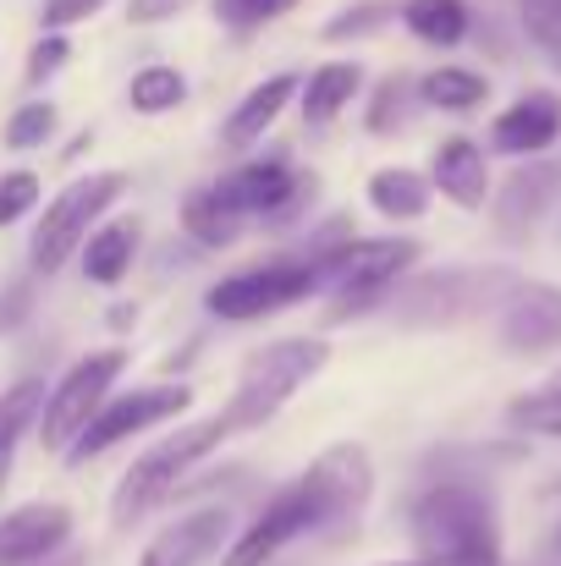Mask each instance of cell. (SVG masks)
I'll use <instances>...</instances> for the list:
<instances>
[{"mask_svg":"<svg viewBox=\"0 0 561 566\" xmlns=\"http://www.w3.org/2000/svg\"><path fill=\"white\" fill-rule=\"evenodd\" d=\"M407 534L418 545V562L501 566V517L479 484L440 479V484L418 490L407 506Z\"/></svg>","mask_w":561,"mask_h":566,"instance_id":"obj_1","label":"cell"},{"mask_svg":"<svg viewBox=\"0 0 561 566\" xmlns=\"http://www.w3.org/2000/svg\"><path fill=\"white\" fill-rule=\"evenodd\" d=\"M331 364V342L325 336H281L270 347H259L248 364H242V379L220 412V423L237 434V429H264L309 379Z\"/></svg>","mask_w":561,"mask_h":566,"instance_id":"obj_2","label":"cell"},{"mask_svg":"<svg viewBox=\"0 0 561 566\" xmlns=\"http://www.w3.org/2000/svg\"><path fill=\"white\" fill-rule=\"evenodd\" d=\"M231 429L220 423V418H198V423H183L177 434H166L160 446H149L127 473H122V484H116V495H111V523L116 528H133V523H144L155 506H166L177 490H183V479L209 457V451H220V440H226Z\"/></svg>","mask_w":561,"mask_h":566,"instance_id":"obj_3","label":"cell"},{"mask_svg":"<svg viewBox=\"0 0 561 566\" xmlns=\"http://www.w3.org/2000/svg\"><path fill=\"white\" fill-rule=\"evenodd\" d=\"M413 264H418L413 237H353L336 253H325L314 275H320V292H331V319H347L380 297H391Z\"/></svg>","mask_w":561,"mask_h":566,"instance_id":"obj_4","label":"cell"},{"mask_svg":"<svg viewBox=\"0 0 561 566\" xmlns=\"http://www.w3.org/2000/svg\"><path fill=\"white\" fill-rule=\"evenodd\" d=\"M512 286V270H435L402 281L391 292V314L402 325H457L479 308H501Z\"/></svg>","mask_w":561,"mask_h":566,"instance_id":"obj_5","label":"cell"},{"mask_svg":"<svg viewBox=\"0 0 561 566\" xmlns=\"http://www.w3.org/2000/svg\"><path fill=\"white\" fill-rule=\"evenodd\" d=\"M122 188H127L122 171H94V177H77L72 188L55 192V198L44 203L39 226H33V242H28L33 270H39V275H55V270L72 259V248H83V242L94 237L100 214L122 198Z\"/></svg>","mask_w":561,"mask_h":566,"instance_id":"obj_6","label":"cell"},{"mask_svg":"<svg viewBox=\"0 0 561 566\" xmlns=\"http://www.w3.org/2000/svg\"><path fill=\"white\" fill-rule=\"evenodd\" d=\"M320 528H336V517H331L325 495L314 490V479L298 473V479L281 484V490L264 501V512L231 539V551L220 556V566H270L287 545H298V539H309V534H320Z\"/></svg>","mask_w":561,"mask_h":566,"instance_id":"obj_7","label":"cell"},{"mask_svg":"<svg viewBox=\"0 0 561 566\" xmlns=\"http://www.w3.org/2000/svg\"><path fill=\"white\" fill-rule=\"evenodd\" d=\"M320 292V275L309 259H270V264H253V270H237V275H220L209 292H204V308L215 319H231V325H248V319H264L276 308H292L303 297Z\"/></svg>","mask_w":561,"mask_h":566,"instance_id":"obj_8","label":"cell"},{"mask_svg":"<svg viewBox=\"0 0 561 566\" xmlns=\"http://www.w3.org/2000/svg\"><path fill=\"white\" fill-rule=\"evenodd\" d=\"M122 369H127V353H122V347H105V353L77 358L66 375L55 379V390L44 396V412H39V440H44V451H66V446L94 423V412L111 401V385L122 379Z\"/></svg>","mask_w":561,"mask_h":566,"instance_id":"obj_9","label":"cell"},{"mask_svg":"<svg viewBox=\"0 0 561 566\" xmlns=\"http://www.w3.org/2000/svg\"><path fill=\"white\" fill-rule=\"evenodd\" d=\"M183 407H193V390H187V385H172V379L144 385V390H127V396H111V401L94 412V423L66 446V468H83L89 457H100V451H111V446H122V440H133V434L166 423V418H177Z\"/></svg>","mask_w":561,"mask_h":566,"instance_id":"obj_10","label":"cell"},{"mask_svg":"<svg viewBox=\"0 0 561 566\" xmlns=\"http://www.w3.org/2000/svg\"><path fill=\"white\" fill-rule=\"evenodd\" d=\"M501 347L518 358H551L561 353V286L551 281H518L507 303L496 308Z\"/></svg>","mask_w":561,"mask_h":566,"instance_id":"obj_11","label":"cell"},{"mask_svg":"<svg viewBox=\"0 0 561 566\" xmlns=\"http://www.w3.org/2000/svg\"><path fill=\"white\" fill-rule=\"evenodd\" d=\"M231 539H237V512L231 506H198V512H187L177 523H166L144 545L138 566H204L215 556H226Z\"/></svg>","mask_w":561,"mask_h":566,"instance_id":"obj_12","label":"cell"},{"mask_svg":"<svg viewBox=\"0 0 561 566\" xmlns=\"http://www.w3.org/2000/svg\"><path fill=\"white\" fill-rule=\"evenodd\" d=\"M209 188H215V198H220L237 220H248V214H292V209L303 203L309 182H303L281 155H270V160L237 166L231 177H220V182H209Z\"/></svg>","mask_w":561,"mask_h":566,"instance_id":"obj_13","label":"cell"},{"mask_svg":"<svg viewBox=\"0 0 561 566\" xmlns=\"http://www.w3.org/2000/svg\"><path fill=\"white\" fill-rule=\"evenodd\" d=\"M72 539V512L61 501H28L0 517V566H39Z\"/></svg>","mask_w":561,"mask_h":566,"instance_id":"obj_14","label":"cell"},{"mask_svg":"<svg viewBox=\"0 0 561 566\" xmlns=\"http://www.w3.org/2000/svg\"><path fill=\"white\" fill-rule=\"evenodd\" d=\"M557 138H561V94H551V88L518 94L490 122V149L496 155H512V160H540Z\"/></svg>","mask_w":561,"mask_h":566,"instance_id":"obj_15","label":"cell"},{"mask_svg":"<svg viewBox=\"0 0 561 566\" xmlns=\"http://www.w3.org/2000/svg\"><path fill=\"white\" fill-rule=\"evenodd\" d=\"M303 473L314 479V490L325 495V506H331V517H336V523H353V517L370 506L374 462H370V451H364V446H325Z\"/></svg>","mask_w":561,"mask_h":566,"instance_id":"obj_16","label":"cell"},{"mask_svg":"<svg viewBox=\"0 0 561 566\" xmlns=\"http://www.w3.org/2000/svg\"><path fill=\"white\" fill-rule=\"evenodd\" d=\"M557 192H561L557 160H523L501 188L490 192V209H496L501 237H529V231L540 226V214L557 203Z\"/></svg>","mask_w":561,"mask_h":566,"instance_id":"obj_17","label":"cell"},{"mask_svg":"<svg viewBox=\"0 0 561 566\" xmlns=\"http://www.w3.org/2000/svg\"><path fill=\"white\" fill-rule=\"evenodd\" d=\"M429 188L440 192L446 203H457V209H485L490 203V155L474 144V138H440V149H435V160H429Z\"/></svg>","mask_w":561,"mask_h":566,"instance_id":"obj_18","label":"cell"},{"mask_svg":"<svg viewBox=\"0 0 561 566\" xmlns=\"http://www.w3.org/2000/svg\"><path fill=\"white\" fill-rule=\"evenodd\" d=\"M298 88H303V83H298L292 72H276V77H264L259 88H248V94L237 99V111L226 116V144H231V149L259 144V138L276 127V116L287 111V99H292Z\"/></svg>","mask_w":561,"mask_h":566,"instance_id":"obj_19","label":"cell"},{"mask_svg":"<svg viewBox=\"0 0 561 566\" xmlns=\"http://www.w3.org/2000/svg\"><path fill=\"white\" fill-rule=\"evenodd\" d=\"M303 99V122L309 127H331L359 94H364V66L359 61H325V66H314L309 72V83L298 88Z\"/></svg>","mask_w":561,"mask_h":566,"instance_id":"obj_20","label":"cell"},{"mask_svg":"<svg viewBox=\"0 0 561 566\" xmlns=\"http://www.w3.org/2000/svg\"><path fill=\"white\" fill-rule=\"evenodd\" d=\"M429 177L424 171H413V166H380L370 177V209L374 214H385V220H424L429 214Z\"/></svg>","mask_w":561,"mask_h":566,"instance_id":"obj_21","label":"cell"},{"mask_svg":"<svg viewBox=\"0 0 561 566\" xmlns=\"http://www.w3.org/2000/svg\"><path fill=\"white\" fill-rule=\"evenodd\" d=\"M138 259V220H111V226H94V237L83 242V275L94 286H116Z\"/></svg>","mask_w":561,"mask_h":566,"instance_id":"obj_22","label":"cell"},{"mask_svg":"<svg viewBox=\"0 0 561 566\" xmlns=\"http://www.w3.org/2000/svg\"><path fill=\"white\" fill-rule=\"evenodd\" d=\"M402 28L424 44H463L468 28H474V6L468 0H402Z\"/></svg>","mask_w":561,"mask_h":566,"instance_id":"obj_23","label":"cell"},{"mask_svg":"<svg viewBox=\"0 0 561 566\" xmlns=\"http://www.w3.org/2000/svg\"><path fill=\"white\" fill-rule=\"evenodd\" d=\"M418 99L446 111V116H468L490 99V77L474 72V66H435V72L418 77Z\"/></svg>","mask_w":561,"mask_h":566,"instance_id":"obj_24","label":"cell"},{"mask_svg":"<svg viewBox=\"0 0 561 566\" xmlns=\"http://www.w3.org/2000/svg\"><path fill=\"white\" fill-rule=\"evenodd\" d=\"M183 231L198 242V248H231L237 231H242V220L215 198V188H198L183 198Z\"/></svg>","mask_w":561,"mask_h":566,"instance_id":"obj_25","label":"cell"},{"mask_svg":"<svg viewBox=\"0 0 561 566\" xmlns=\"http://www.w3.org/2000/svg\"><path fill=\"white\" fill-rule=\"evenodd\" d=\"M127 99H133L138 116H166V111H177L187 99V77L177 66H144V72H133Z\"/></svg>","mask_w":561,"mask_h":566,"instance_id":"obj_26","label":"cell"},{"mask_svg":"<svg viewBox=\"0 0 561 566\" xmlns=\"http://www.w3.org/2000/svg\"><path fill=\"white\" fill-rule=\"evenodd\" d=\"M44 385L39 379H17L11 390H0V446H17L22 429H39V412H44Z\"/></svg>","mask_w":561,"mask_h":566,"instance_id":"obj_27","label":"cell"},{"mask_svg":"<svg viewBox=\"0 0 561 566\" xmlns=\"http://www.w3.org/2000/svg\"><path fill=\"white\" fill-rule=\"evenodd\" d=\"M402 17V6L396 0H359V6H342L331 22H325V39L331 44H347V39H370L380 28H391Z\"/></svg>","mask_w":561,"mask_h":566,"instance_id":"obj_28","label":"cell"},{"mask_svg":"<svg viewBox=\"0 0 561 566\" xmlns=\"http://www.w3.org/2000/svg\"><path fill=\"white\" fill-rule=\"evenodd\" d=\"M413 83L402 77V72H391V77H380L374 83V99H370V133H396V127H407V116H413Z\"/></svg>","mask_w":561,"mask_h":566,"instance_id":"obj_29","label":"cell"},{"mask_svg":"<svg viewBox=\"0 0 561 566\" xmlns=\"http://www.w3.org/2000/svg\"><path fill=\"white\" fill-rule=\"evenodd\" d=\"M55 105L50 99H28V105H17L11 111V122H6V149H44L50 138H55Z\"/></svg>","mask_w":561,"mask_h":566,"instance_id":"obj_30","label":"cell"},{"mask_svg":"<svg viewBox=\"0 0 561 566\" xmlns=\"http://www.w3.org/2000/svg\"><path fill=\"white\" fill-rule=\"evenodd\" d=\"M292 6H298V0H215V17H220L231 33H253V28L287 17Z\"/></svg>","mask_w":561,"mask_h":566,"instance_id":"obj_31","label":"cell"},{"mask_svg":"<svg viewBox=\"0 0 561 566\" xmlns=\"http://www.w3.org/2000/svg\"><path fill=\"white\" fill-rule=\"evenodd\" d=\"M507 418H512L523 434H551V440H561V401L557 396H540V390H534V396H518Z\"/></svg>","mask_w":561,"mask_h":566,"instance_id":"obj_32","label":"cell"},{"mask_svg":"<svg viewBox=\"0 0 561 566\" xmlns=\"http://www.w3.org/2000/svg\"><path fill=\"white\" fill-rule=\"evenodd\" d=\"M39 203V177L33 171H6L0 177V226H17Z\"/></svg>","mask_w":561,"mask_h":566,"instance_id":"obj_33","label":"cell"},{"mask_svg":"<svg viewBox=\"0 0 561 566\" xmlns=\"http://www.w3.org/2000/svg\"><path fill=\"white\" fill-rule=\"evenodd\" d=\"M66 55H72V39H66V33H44V39L28 50V83H33V88L50 83V77L66 66Z\"/></svg>","mask_w":561,"mask_h":566,"instance_id":"obj_34","label":"cell"},{"mask_svg":"<svg viewBox=\"0 0 561 566\" xmlns=\"http://www.w3.org/2000/svg\"><path fill=\"white\" fill-rule=\"evenodd\" d=\"M111 0H44L39 6V22H44V33H66V28H77V22H89L94 11H105Z\"/></svg>","mask_w":561,"mask_h":566,"instance_id":"obj_35","label":"cell"},{"mask_svg":"<svg viewBox=\"0 0 561 566\" xmlns=\"http://www.w3.org/2000/svg\"><path fill=\"white\" fill-rule=\"evenodd\" d=\"M28 319H33V281L0 286V336H17Z\"/></svg>","mask_w":561,"mask_h":566,"instance_id":"obj_36","label":"cell"},{"mask_svg":"<svg viewBox=\"0 0 561 566\" xmlns=\"http://www.w3.org/2000/svg\"><path fill=\"white\" fill-rule=\"evenodd\" d=\"M193 0H127V22L133 28H155V22H172V17H183Z\"/></svg>","mask_w":561,"mask_h":566,"instance_id":"obj_37","label":"cell"},{"mask_svg":"<svg viewBox=\"0 0 561 566\" xmlns=\"http://www.w3.org/2000/svg\"><path fill=\"white\" fill-rule=\"evenodd\" d=\"M11 457H17V446H0V490H6V479H11Z\"/></svg>","mask_w":561,"mask_h":566,"instance_id":"obj_38","label":"cell"},{"mask_svg":"<svg viewBox=\"0 0 561 566\" xmlns=\"http://www.w3.org/2000/svg\"><path fill=\"white\" fill-rule=\"evenodd\" d=\"M540 396H557V401H561V375L546 379V390H540Z\"/></svg>","mask_w":561,"mask_h":566,"instance_id":"obj_39","label":"cell"},{"mask_svg":"<svg viewBox=\"0 0 561 566\" xmlns=\"http://www.w3.org/2000/svg\"><path fill=\"white\" fill-rule=\"evenodd\" d=\"M55 566H89V562H83V556H61Z\"/></svg>","mask_w":561,"mask_h":566,"instance_id":"obj_40","label":"cell"},{"mask_svg":"<svg viewBox=\"0 0 561 566\" xmlns=\"http://www.w3.org/2000/svg\"><path fill=\"white\" fill-rule=\"evenodd\" d=\"M385 566H435V562H418V556H413V562H385Z\"/></svg>","mask_w":561,"mask_h":566,"instance_id":"obj_41","label":"cell"},{"mask_svg":"<svg viewBox=\"0 0 561 566\" xmlns=\"http://www.w3.org/2000/svg\"><path fill=\"white\" fill-rule=\"evenodd\" d=\"M557 551H561V528H557Z\"/></svg>","mask_w":561,"mask_h":566,"instance_id":"obj_42","label":"cell"}]
</instances>
